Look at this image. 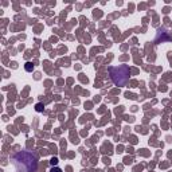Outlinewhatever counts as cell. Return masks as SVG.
<instances>
[{
	"mask_svg": "<svg viewBox=\"0 0 172 172\" xmlns=\"http://www.w3.org/2000/svg\"><path fill=\"white\" fill-rule=\"evenodd\" d=\"M57 161H58L57 159H53V160H51V164H57Z\"/></svg>",
	"mask_w": 172,
	"mask_h": 172,
	"instance_id": "obj_6",
	"label": "cell"
},
{
	"mask_svg": "<svg viewBox=\"0 0 172 172\" xmlns=\"http://www.w3.org/2000/svg\"><path fill=\"white\" fill-rule=\"evenodd\" d=\"M11 160L18 172H37L38 170V159L28 151L16 152L12 155Z\"/></svg>",
	"mask_w": 172,
	"mask_h": 172,
	"instance_id": "obj_1",
	"label": "cell"
},
{
	"mask_svg": "<svg viewBox=\"0 0 172 172\" xmlns=\"http://www.w3.org/2000/svg\"><path fill=\"white\" fill-rule=\"evenodd\" d=\"M50 172H62V171H61L59 168H51V171H50Z\"/></svg>",
	"mask_w": 172,
	"mask_h": 172,
	"instance_id": "obj_5",
	"label": "cell"
},
{
	"mask_svg": "<svg viewBox=\"0 0 172 172\" xmlns=\"http://www.w3.org/2000/svg\"><path fill=\"white\" fill-rule=\"evenodd\" d=\"M109 73H110V78H112L113 83L117 86H124L129 81V67L126 65L110 67Z\"/></svg>",
	"mask_w": 172,
	"mask_h": 172,
	"instance_id": "obj_2",
	"label": "cell"
},
{
	"mask_svg": "<svg viewBox=\"0 0 172 172\" xmlns=\"http://www.w3.org/2000/svg\"><path fill=\"white\" fill-rule=\"evenodd\" d=\"M26 70H27V71H32V70H34V66H32V63H30V62L26 63Z\"/></svg>",
	"mask_w": 172,
	"mask_h": 172,
	"instance_id": "obj_3",
	"label": "cell"
},
{
	"mask_svg": "<svg viewBox=\"0 0 172 172\" xmlns=\"http://www.w3.org/2000/svg\"><path fill=\"white\" fill-rule=\"evenodd\" d=\"M35 108H37V110H38V112H42V110H43V108H44V106L42 105V104H38V105L35 106Z\"/></svg>",
	"mask_w": 172,
	"mask_h": 172,
	"instance_id": "obj_4",
	"label": "cell"
}]
</instances>
